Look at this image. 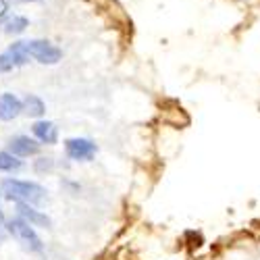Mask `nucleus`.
Segmentation results:
<instances>
[{"label": "nucleus", "mask_w": 260, "mask_h": 260, "mask_svg": "<svg viewBox=\"0 0 260 260\" xmlns=\"http://www.w3.org/2000/svg\"><path fill=\"white\" fill-rule=\"evenodd\" d=\"M9 152L17 158H25V156H36L40 152V142L29 138V136H15L9 142Z\"/></svg>", "instance_id": "nucleus-5"}, {"label": "nucleus", "mask_w": 260, "mask_h": 260, "mask_svg": "<svg viewBox=\"0 0 260 260\" xmlns=\"http://www.w3.org/2000/svg\"><path fill=\"white\" fill-rule=\"evenodd\" d=\"M17 212H19V219H23L25 223H29L31 227H50V219L46 214H42L40 210H36L29 204H21L17 202Z\"/></svg>", "instance_id": "nucleus-8"}, {"label": "nucleus", "mask_w": 260, "mask_h": 260, "mask_svg": "<svg viewBox=\"0 0 260 260\" xmlns=\"http://www.w3.org/2000/svg\"><path fill=\"white\" fill-rule=\"evenodd\" d=\"M3 193L9 200L21 202V204H42L46 200V189L36 181H21V179H5L3 181Z\"/></svg>", "instance_id": "nucleus-1"}, {"label": "nucleus", "mask_w": 260, "mask_h": 260, "mask_svg": "<svg viewBox=\"0 0 260 260\" xmlns=\"http://www.w3.org/2000/svg\"><path fill=\"white\" fill-rule=\"evenodd\" d=\"M21 167H23V162H21L17 156H13L11 152H7V150L0 152V171L11 173V171H19Z\"/></svg>", "instance_id": "nucleus-12"}, {"label": "nucleus", "mask_w": 260, "mask_h": 260, "mask_svg": "<svg viewBox=\"0 0 260 260\" xmlns=\"http://www.w3.org/2000/svg\"><path fill=\"white\" fill-rule=\"evenodd\" d=\"M21 104H23V113L25 115H29V117H42L46 113V104H44V100H42L40 96H36V94H29V96H25V100H21Z\"/></svg>", "instance_id": "nucleus-10"}, {"label": "nucleus", "mask_w": 260, "mask_h": 260, "mask_svg": "<svg viewBox=\"0 0 260 260\" xmlns=\"http://www.w3.org/2000/svg\"><path fill=\"white\" fill-rule=\"evenodd\" d=\"M3 27H5V34H9V36H19V34H23V31L29 27V19L23 17V15H9V17L5 19Z\"/></svg>", "instance_id": "nucleus-9"}, {"label": "nucleus", "mask_w": 260, "mask_h": 260, "mask_svg": "<svg viewBox=\"0 0 260 260\" xmlns=\"http://www.w3.org/2000/svg\"><path fill=\"white\" fill-rule=\"evenodd\" d=\"M7 17H9V3L7 0H0V23H5Z\"/></svg>", "instance_id": "nucleus-15"}, {"label": "nucleus", "mask_w": 260, "mask_h": 260, "mask_svg": "<svg viewBox=\"0 0 260 260\" xmlns=\"http://www.w3.org/2000/svg\"><path fill=\"white\" fill-rule=\"evenodd\" d=\"M52 169V158H38L36 160V171H50Z\"/></svg>", "instance_id": "nucleus-14"}, {"label": "nucleus", "mask_w": 260, "mask_h": 260, "mask_svg": "<svg viewBox=\"0 0 260 260\" xmlns=\"http://www.w3.org/2000/svg\"><path fill=\"white\" fill-rule=\"evenodd\" d=\"M64 152L71 160H92L96 154V144L88 138H71L64 142Z\"/></svg>", "instance_id": "nucleus-4"}, {"label": "nucleus", "mask_w": 260, "mask_h": 260, "mask_svg": "<svg viewBox=\"0 0 260 260\" xmlns=\"http://www.w3.org/2000/svg\"><path fill=\"white\" fill-rule=\"evenodd\" d=\"M15 69V64L9 56V52H0V73H9Z\"/></svg>", "instance_id": "nucleus-13"}, {"label": "nucleus", "mask_w": 260, "mask_h": 260, "mask_svg": "<svg viewBox=\"0 0 260 260\" xmlns=\"http://www.w3.org/2000/svg\"><path fill=\"white\" fill-rule=\"evenodd\" d=\"M17 3H38V0H17Z\"/></svg>", "instance_id": "nucleus-16"}, {"label": "nucleus", "mask_w": 260, "mask_h": 260, "mask_svg": "<svg viewBox=\"0 0 260 260\" xmlns=\"http://www.w3.org/2000/svg\"><path fill=\"white\" fill-rule=\"evenodd\" d=\"M25 50H27L29 58H34L42 64H56L62 58V50L48 40H29V42H25Z\"/></svg>", "instance_id": "nucleus-3"}, {"label": "nucleus", "mask_w": 260, "mask_h": 260, "mask_svg": "<svg viewBox=\"0 0 260 260\" xmlns=\"http://www.w3.org/2000/svg\"><path fill=\"white\" fill-rule=\"evenodd\" d=\"M7 52H9V56H11L15 67H23V64L29 62V54L25 50V42H13Z\"/></svg>", "instance_id": "nucleus-11"}, {"label": "nucleus", "mask_w": 260, "mask_h": 260, "mask_svg": "<svg viewBox=\"0 0 260 260\" xmlns=\"http://www.w3.org/2000/svg\"><path fill=\"white\" fill-rule=\"evenodd\" d=\"M7 231H9L25 250H29V252H40V250H42V240L38 237L36 229H34L29 223H25L23 219H19V216H15V219L7 221Z\"/></svg>", "instance_id": "nucleus-2"}, {"label": "nucleus", "mask_w": 260, "mask_h": 260, "mask_svg": "<svg viewBox=\"0 0 260 260\" xmlns=\"http://www.w3.org/2000/svg\"><path fill=\"white\" fill-rule=\"evenodd\" d=\"M23 113V104L15 94H0V121H13Z\"/></svg>", "instance_id": "nucleus-6"}, {"label": "nucleus", "mask_w": 260, "mask_h": 260, "mask_svg": "<svg viewBox=\"0 0 260 260\" xmlns=\"http://www.w3.org/2000/svg\"><path fill=\"white\" fill-rule=\"evenodd\" d=\"M34 132V140H38L40 144H56L58 140V129L52 121H36L31 125Z\"/></svg>", "instance_id": "nucleus-7"}]
</instances>
